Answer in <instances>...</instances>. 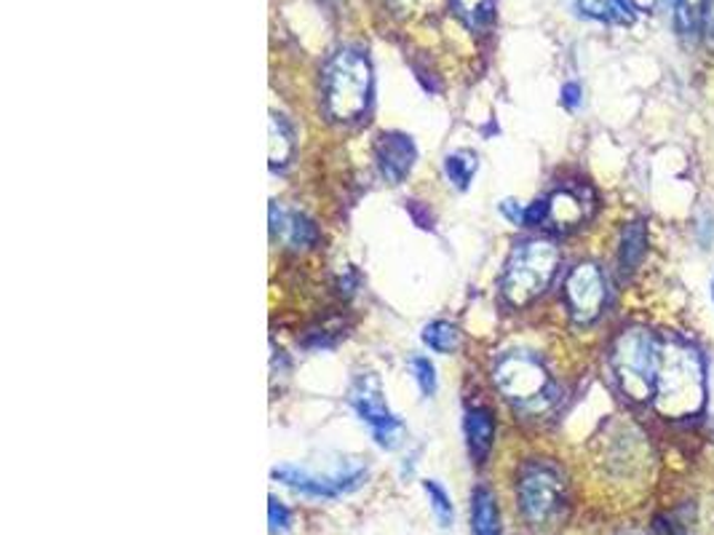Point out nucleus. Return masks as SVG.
<instances>
[{
  "instance_id": "nucleus-1",
  "label": "nucleus",
  "mask_w": 714,
  "mask_h": 535,
  "mask_svg": "<svg viewBox=\"0 0 714 535\" xmlns=\"http://www.w3.org/2000/svg\"><path fill=\"white\" fill-rule=\"evenodd\" d=\"M655 410L664 418L682 420L704 410L706 373L704 359L691 343L666 340L661 343L659 380H655Z\"/></svg>"
},
{
  "instance_id": "nucleus-2",
  "label": "nucleus",
  "mask_w": 714,
  "mask_h": 535,
  "mask_svg": "<svg viewBox=\"0 0 714 535\" xmlns=\"http://www.w3.org/2000/svg\"><path fill=\"white\" fill-rule=\"evenodd\" d=\"M372 97V67L356 49H343L324 70V102L335 120H356L365 116Z\"/></svg>"
},
{
  "instance_id": "nucleus-3",
  "label": "nucleus",
  "mask_w": 714,
  "mask_h": 535,
  "mask_svg": "<svg viewBox=\"0 0 714 535\" xmlns=\"http://www.w3.org/2000/svg\"><path fill=\"white\" fill-rule=\"evenodd\" d=\"M661 343L648 329H627L616 340L610 352L616 384L623 397L631 401H648L655 397V380H659Z\"/></svg>"
},
{
  "instance_id": "nucleus-4",
  "label": "nucleus",
  "mask_w": 714,
  "mask_h": 535,
  "mask_svg": "<svg viewBox=\"0 0 714 535\" xmlns=\"http://www.w3.org/2000/svg\"><path fill=\"white\" fill-rule=\"evenodd\" d=\"M559 250L548 239H533L519 244L508 258L503 271L501 292L508 305L525 308L548 290L552 279L557 276Z\"/></svg>"
},
{
  "instance_id": "nucleus-5",
  "label": "nucleus",
  "mask_w": 714,
  "mask_h": 535,
  "mask_svg": "<svg viewBox=\"0 0 714 535\" xmlns=\"http://www.w3.org/2000/svg\"><path fill=\"white\" fill-rule=\"evenodd\" d=\"M493 378L503 397L519 410L540 412L554 399V386L546 367L531 354H506L495 365Z\"/></svg>"
},
{
  "instance_id": "nucleus-6",
  "label": "nucleus",
  "mask_w": 714,
  "mask_h": 535,
  "mask_svg": "<svg viewBox=\"0 0 714 535\" xmlns=\"http://www.w3.org/2000/svg\"><path fill=\"white\" fill-rule=\"evenodd\" d=\"M519 508L535 527H544L563 514L567 501L565 476L552 463L533 461L519 474Z\"/></svg>"
},
{
  "instance_id": "nucleus-7",
  "label": "nucleus",
  "mask_w": 714,
  "mask_h": 535,
  "mask_svg": "<svg viewBox=\"0 0 714 535\" xmlns=\"http://www.w3.org/2000/svg\"><path fill=\"white\" fill-rule=\"evenodd\" d=\"M350 405H354L356 416L372 429L375 442H378L380 448L386 450L397 448L405 426H401V420L388 410L380 380L375 378V375H361V378L356 380L354 388H350Z\"/></svg>"
},
{
  "instance_id": "nucleus-8",
  "label": "nucleus",
  "mask_w": 714,
  "mask_h": 535,
  "mask_svg": "<svg viewBox=\"0 0 714 535\" xmlns=\"http://www.w3.org/2000/svg\"><path fill=\"white\" fill-rule=\"evenodd\" d=\"M565 301L576 324H591L602 316L608 303V284L595 263H581L570 271L565 282Z\"/></svg>"
},
{
  "instance_id": "nucleus-9",
  "label": "nucleus",
  "mask_w": 714,
  "mask_h": 535,
  "mask_svg": "<svg viewBox=\"0 0 714 535\" xmlns=\"http://www.w3.org/2000/svg\"><path fill=\"white\" fill-rule=\"evenodd\" d=\"M273 476H276L279 482H284L286 487L311 495V499H337V495L350 493V490L359 487L361 482L367 480V471L350 469L333 476H316L295 466H279L273 469Z\"/></svg>"
},
{
  "instance_id": "nucleus-10",
  "label": "nucleus",
  "mask_w": 714,
  "mask_h": 535,
  "mask_svg": "<svg viewBox=\"0 0 714 535\" xmlns=\"http://www.w3.org/2000/svg\"><path fill=\"white\" fill-rule=\"evenodd\" d=\"M375 158H378L380 175L391 185H397L405 180L407 171L416 164V145H412V139L407 134L388 132L380 137Z\"/></svg>"
},
{
  "instance_id": "nucleus-11",
  "label": "nucleus",
  "mask_w": 714,
  "mask_h": 535,
  "mask_svg": "<svg viewBox=\"0 0 714 535\" xmlns=\"http://www.w3.org/2000/svg\"><path fill=\"white\" fill-rule=\"evenodd\" d=\"M591 203L589 196L584 190L563 188L546 199V220L544 225L557 228V231H570V228H578L581 222L589 218Z\"/></svg>"
},
{
  "instance_id": "nucleus-12",
  "label": "nucleus",
  "mask_w": 714,
  "mask_h": 535,
  "mask_svg": "<svg viewBox=\"0 0 714 535\" xmlns=\"http://www.w3.org/2000/svg\"><path fill=\"white\" fill-rule=\"evenodd\" d=\"M271 231L282 235L292 246H314L318 239L316 225L305 214L284 212L276 203H271Z\"/></svg>"
},
{
  "instance_id": "nucleus-13",
  "label": "nucleus",
  "mask_w": 714,
  "mask_h": 535,
  "mask_svg": "<svg viewBox=\"0 0 714 535\" xmlns=\"http://www.w3.org/2000/svg\"><path fill=\"white\" fill-rule=\"evenodd\" d=\"M495 423L484 407H471L465 412V442H469V452L476 463L487 461V452L493 448Z\"/></svg>"
},
{
  "instance_id": "nucleus-14",
  "label": "nucleus",
  "mask_w": 714,
  "mask_h": 535,
  "mask_svg": "<svg viewBox=\"0 0 714 535\" xmlns=\"http://www.w3.org/2000/svg\"><path fill=\"white\" fill-rule=\"evenodd\" d=\"M267 156H271V169H284L295 156V132L286 124V118L276 113L267 124Z\"/></svg>"
},
{
  "instance_id": "nucleus-15",
  "label": "nucleus",
  "mask_w": 714,
  "mask_h": 535,
  "mask_svg": "<svg viewBox=\"0 0 714 535\" xmlns=\"http://www.w3.org/2000/svg\"><path fill=\"white\" fill-rule=\"evenodd\" d=\"M471 525H474V535H503L498 503H495V495L490 490H474V499H471Z\"/></svg>"
},
{
  "instance_id": "nucleus-16",
  "label": "nucleus",
  "mask_w": 714,
  "mask_h": 535,
  "mask_svg": "<svg viewBox=\"0 0 714 535\" xmlns=\"http://www.w3.org/2000/svg\"><path fill=\"white\" fill-rule=\"evenodd\" d=\"M578 9L586 17L610 24H631V19H634V9H631L629 0H578Z\"/></svg>"
},
{
  "instance_id": "nucleus-17",
  "label": "nucleus",
  "mask_w": 714,
  "mask_h": 535,
  "mask_svg": "<svg viewBox=\"0 0 714 535\" xmlns=\"http://www.w3.org/2000/svg\"><path fill=\"white\" fill-rule=\"evenodd\" d=\"M474 171H476V156L469 150H458L452 153V156L444 158V175H448V180L455 185L458 190H465L474 180Z\"/></svg>"
},
{
  "instance_id": "nucleus-18",
  "label": "nucleus",
  "mask_w": 714,
  "mask_h": 535,
  "mask_svg": "<svg viewBox=\"0 0 714 535\" xmlns=\"http://www.w3.org/2000/svg\"><path fill=\"white\" fill-rule=\"evenodd\" d=\"M706 0H674V22L682 35H696L704 19Z\"/></svg>"
},
{
  "instance_id": "nucleus-19",
  "label": "nucleus",
  "mask_w": 714,
  "mask_h": 535,
  "mask_svg": "<svg viewBox=\"0 0 714 535\" xmlns=\"http://www.w3.org/2000/svg\"><path fill=\"white\" fill-rule=\"evenodd\" d=\"M423 343L437 354H450L458 348V329L450 322H431L423 329Z\"/></svg>"
},
{
  "instance_id": "nucleus-20",
  "label": "nucleus",
  "mask_w": 714,
  "mask_h": 535,
  "mask_svg": "<svg viewBox=\"0 0 714 535\" xmlns=\"http://www.w3.org/2000/svg\"><path fill=\"white\" fill-rule=\"evenodd\" d=\"M645 225L642 222H631V225L623 231V246H621V263L623 268H634L645 254Z\"/></svg>"
},
{
  "instance_id": "nucleus-21",
  "label": "nucleus",
  "mask_w": 714,
  "mask_h": 535,
  "mask_svg": "<svg viewBox=\"0 0 714 535\" xmlns=\"http://www.w3.org/2000/svg\"><path fill=\"white\" fill-rule=\"evenodd\" d=\"M423 490H426V495H429L431 512H433V517L439 520V525L452 527V501H450V495L444 493V490L439 487L433 480H426Z\"/></svg>"
},
{
  "instance_id": "nucleus-22",
  "label": "nucleus",
  "mask_w": 714,
  "mask_h": 535,
  "mask_svg": "<svg viewBox=\"0 0 714 535\" xmlns=\"http://www.w3.org/2000/svg\"><path fill=\"white\" fill-rule=\"evenodd\" d=\"M455 3V11L461 14L469 24H482L484 19L493 11V0H452Z\"/></svg>"
},
{
  "instance_id": "nucleus-23",
  "label": "nucleus",
  "mask_w": 714,
  "mask_h": 535,
  "mask_svg": "<svg viewBox=\"0 0 714 535\" xmlns=\"http://www.w3.org/2000/svg\"><path fill=\"white\" fill-rule=\"evenodd\" d=\"M412 373H416V380L420 386V391H423V397H433V391H437V373H433V365L429 359H423V356H416V359L410 361Z\"/></svg>"
},
{
  "instance_id": "nucleus-24",
  "label": "nucleus",
  "mask_w": 714,
  "mask_h": 535,
  "mask_svg": "<svg viewBox=\"0 0 714 535\" xmlns=\"http://www.w3.org/2000/svg\"><path fill=\"white\" fill-rule=\"evenodd\" d=\"M267 522H271V533H286L292 527V514L279 499H267Z\"/></svg>"
},
{
  "instance_id": "nucleus-25",
  "label": "nucleus",
  "mask_w": 714,
  "mask_h": 535,
  "mask_svg": "<svg viewBox=\"0 0 714 535\" xmlns=\"http://www.w3.org/2000/svg\"><path fill=\"white\" fill-rule=\"evenodd\" d=\"M501 212L506 214V220H512V222H525V207H522L519 201H503L501 203Z\"/></svg>"
},
{
  "instance_id": "nucleus-26",
  "label": "nucleus",
  "mask_w": 714,
  "mask_h": 535,
  "mask_svg": "<svg viewBox=\"0 0 714 535\" xmlns=\"http://www.w3.org/2000/svg\"><path fill=\"white\" fill-rule=\"evenodd\" d=\"M563 105L567 107V111H576V107L581 105V88H578V84H565Z\"/></svg>"
},
{
  "instance_id": "nucleus-27",
  "label": "nucleus",
  "mask_w": 714,
  "mask_h": 535,
  "mask_svg": "<svg viewBox=\"0 0 714 535\" xmlns=\"http://www.w3.org/2000/svg\"><path fill=\"white\" fill-rule=\"evenodd\" d=\"M701 28H704V33L710 41H714V0H706V9H704V19H701Z\"/></svg>"
},
{
  "instance_id": "nucleus-28",
  "label": "nucleus",
  "mask_w": 714,
  "mask_h": 535,
  "mask_svg": "<svg viewBox=\"0 0 714 535\" xmlns=\"http://www.w3.org/2000/svg\"><path fill=\"white\" fill-rule=\"evenodd\" d=\"M629 3L634 11H653L661 0H629Z\"/></svg>"
},
{
  "instance_id": "nucleus-29",
  "label": "nucleus",
  "mask_w": 714,
  "mask_h": 535,
  "mask_svg": "<svg viewBox=\"0 0 714 535\" xmlns=\"http://www.w3.org/2000/svg\"><path fill=\"white\" fill-rule=\"evenodd\" d=\"M712 297H714V284H712Z\"/></svg>"
}]
</instances>
